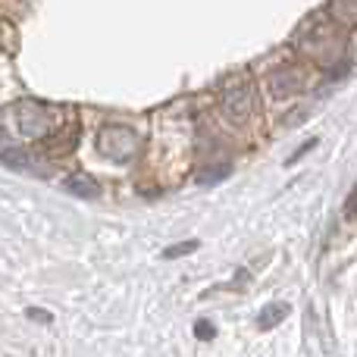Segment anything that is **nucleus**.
I'll use <instances>...</instances> for the list:
<instances>
[{
	"label": "nucleus",
	"mask_w": 357,
	"mask_h": 357,
	"mask_svg": "<svg viewBox=\"0 0 357 357\" xmlns=\"http://www.w3.org/2000/svg\"><path fill=\"white\" fill-rule=\"evenodd\" d=\"M220 113L226 116L229 126H248L257 113V88H254L251 75L238 73L229 75L220 88Z\"/></svg>",
	"instance_id": "obj_1"
},
{
	"label": "nucleus",
	"mask_w": 357,
	"mask_h": 357,
	"mask_svg": "<svg viewBox=\"0 0 357 357\" xmlns=\"http://www.w3.org/2000/svg\"><path fill=\"white\" fill-rule=\"evenodd\" d=\"M16 129L22 138L29 142H44V138L56 135L63 126V113L56 107L44 104V100H35V98H22L16 104Z\"/></svg>",
	"instance_id": "obj_2"
},
{
	"label": "nucleus",
	"mask_w": 357,
	"mask_h": 357,
	"mask_svg": "<svg viewBox=\"0 0 357 357\" xmlns=\"http://www.w3.org/2000/svg\"><path fill=\"white\" fill-rule=\"evenodd\" d=\"M94 148H98L100 157L113 163H132L138 154H142V138H138L135 129L123 123H107L100 126L98 138H94Z\"/></svg>",
	"instance_id": "obj_3"
},
{
	"label": "nucleus",
	"mask_w": 357,
	"mask_h": 357,
	"mask_svg": "<svg viewBox=\"0 0 357 357\" xmlns=\"http://www.w3.org/2000/svg\"><path fill=\"white\" fill-rule=\"evenodd\" d=\"M304 88V73L295 66H279L270 75V91L273 98H291V94H301Z\"/></svg>",
	"instance_id": "obj_4"
},
{
	"label": "nucleus",
	"mask_w": 357,
	"mask_h": 357,
	"mask_svg": "<svg viewBox=\"0 0 357 357\" xmlns=\"http://www.w3.org/2000/svg\"><path fill=\"white\" fill-rule=\"evenodd\" d=\"M66 191L75 197H98L100 195V185L98 178H91V173H85V169H75L73 176H66Z\"/></svg>",
	"instance_id": "obj_5"
},
{
	"label": "nucleus",
	"mask_w": 357,
	"mask_h": 357,
	"mask_svg": "<svg viewBox=\"0 0 357 357\" xmlns=\"http://www.w3.org/2000/svg\"><path fill=\"white\" fill-rule=\"evenodd\" d=\"M289 317V304L285 301H276V304H266L257 317V329H276L279 323Z\"/></svg>",
	"instance_id": "obj_6"
},
{
	"label": "nucleus",
	"mask_w": 357,
	"mask_h": 357,
	"mask_svg": "<svg viewBox=\"0 0 357 357\" xmlns=\"http://www.w3.org/2000/svg\"><path fill=\"white\" fill-rule=\"evenodd\" d=\"M210 169H197V176H195V182L197 185H216V182H222V178H229V173H232V163L229 160H222V163H207Z\"/></svg>",
	"instance_id": "obj_7"
},
{
	"label": "nucleus",
	"mask_w": 357,
	"mask_h": 357,
	"mask_svg": "<svg viewBox=\"0 0 357 357\" xmlns=\"http://www.w3.org/2000/svg\"><path fill=\"white\" fill-rule=\"evenodd\" d=\"M329 16L335 22L357 25V0H329Z\"/></svg>",
	"instance_id": "obj_8"
},
{
	"label": "nucleus",
	"mask_w": 357,
	"mask_h": 357,
	"mask_svg": "<svg viewBox=\"0 0 357 357\" xmlns=\"http://www.w3.org/2000/svg\"><path fill=\"white\" fill-rule=\"evenodd\" d=\"M0 163H6L10 169H29V167H35V160H31V157L25 154L22 148H0Z\"/></svg>",
	"instance_id": "obj_9"
},
{
	"label": "nucleus",
	"mask_w": 357,
	"mask_h": 357,
	"mask_svg": "<svg viewBox=\"0 0 357 357\" xmlns=\"http://www.w3.org/2000/svg\"><path fill=\"white\" fill-rule=\"evenodd\" d=\"M197 248H201V241H197V238H191V241H182V245L167 248V251H163V257H167V260H176V257H185V254L197 251Z\"/></svg>",
	"instance_id": "obj_10"
},
{
	"label": "nucleus",
	"mask_w": 357,
	"mask_h": 357,
	"mask_svg": "<svg viewBox=\"0 0 357 357\" xmlns=\"http://www.w3.org/2000/svg\"><path fill=\"white\" fill-rule=\"evenodd\" d=\"M342 213H345V220H357V182L351 185V191H348V197H345V207H342Z\"/></svg>",
	"instance_id": "obj_11"
},
{
	"label": "nucleus",
	"mask_w": 357,
	"mask_h": 357,
	"mask_svg": "<svg viewBox=\"0 0 357 357\" xmlns=\"http://www.w3.org/2000/svg\"><path fill=\"white\" fill-rule=\"evenodd\" d=\"M195 335H197V342H210L216 335V326L213 323H207V320H197L195 323Z\"/></svg>",
	"instance_id": "obj_12"
},
{
	"label": "nucleus",
	"mask_w": 357,
	"mask_h": 357,
	"mask_svg": "<svg viewBox=\"0 0 357 357\" xmlns=\"http://www.w3.org/2000/svg\"><path fill=\"white\" fill-rule=\"evenodd\" d=\"M25 314H29V320H35V323H50V320H54V317H50V310H41V307H29Z\"/></svg>",
	"instance_id": "obj_13"
},
{
	"label": "nucleus",
	"mask_w": 357,
	"mask_h": 357,
	"mask_svg": "<svg viewBox=\"0 0 357 357\" xmlns=\"http://www.w3.org/2000/svg\"><path fill=\"white\" fill-rule=\"evenodd\" d=\"M314 148H317V138H310V142H304V144H301V148H298V151H295V154H291V157H289V167H291V163H298V160H301V157H304V154H307V151H314Z\"/></svg>",
	"instance_id": "obj_14"
}]
</instances>
